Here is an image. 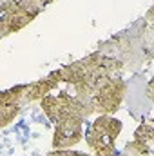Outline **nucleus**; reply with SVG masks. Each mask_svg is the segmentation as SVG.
I'll return each instance as SVG.
<instances>
[{
	"label": "nucleus",
	"mask_w": 154,
	"mask_h": 156,
	"mask_svg": "<svg viewBox=\"0 0 154 156\" xmlns=\"http://www.w3.org/2000/svg\"><path fill=\"white\" fill-rule=\"evenodd\" d=\"M98 51L113 56L123 67L138 69L154 58V27L145 18L136 20L131 27L98 45Z\"/></svg>",
	"instance_id": "1"
},
{
	"label": "nucleus",
	"mask_w": 154,
	"mask_h": 156,
	"mask_svg": "<svg viewBox=\"0 0 154 156\" xmlns=\"http://www.w3.org/2000/svg\"><path fill=\"white\" fill-rule=\"evenodd\" d=\"M47 156H91L87 153H80V151H69V149H54Z\"/></svg>",
	"instance_id": "10"
},
{
	"label": "nucleus",
	"mask_w": 154,
	"mask_h": 156,
	"mask_svg": "<svg viewBox=\"0 0 154 156\" xmlns=\"http://www.w3.org/2000/svg\"><path fill=\"white\" fill-rule=\"evenodd\" d=\"M123 129L121 120L113 115H98L85 133L87 145L94 151V156H118L116 140Z\"/></svg>",
	"instance_id": "6"
},
{
	"label": "nucleus",
	"mask_w": 154,
	"mask_h": 156,
	"mask_svg": "<svg viewBox=\"0 0 154 156\" xmlns=\"http://www.w3.org/2000/svg\"><path fill=\"white\" fill-rule=\"evenodd\" d=\"M121 69H123V64L120 60H116L102 51H94L73 64L64 66L62 76L65 83L75 87V93H80V91H89L100 80L116 75Z\"/></svg>",
	"instance_id": "2"
},
{
	"label": "nucleus",
	"mask_w": 154,
	"mask_h": 156,
	"mask_svg": "<svg viewBox=\"0 0 154 156\" xmlns=\"http://www.w3.org/2000/svg\"><path fill=\"white\" fill-rule=\"evenodd\" d=\"M152 129H154V120H152ZM152 145H154V136H152Z\"/></svg>",
	"instance_id": "13"
},
{
	"label": "nucleus",
	"mask_w": 154,
	"mask_h": 156,
	"mask_svg": "<svg viewBox=\"0 0 154 156\" xmlns=\"http://www.w3.org/2000/svg\"><path fill=\"white\" fill-rule=\"evenodd\" d=\"M152 136H154L152 123H147V122L140 123L138 129L134 131V138L125 144L123 151L118 156H152L154 151H151V147H154Z\"/></svg>",
	"instance_id": "8"
},
{
	"label": "nucleus",
	"mask_w": 154,
	"mask_h": 156,
	"mask_svg": "<svg viewBox=\"0 0 154 156\" xmlns=\"http://www.w3.org/2000/svg\"><path fill=\"white\" fill-rule=\"evenodd\" d=\"M145 94H147V98L154 102V76L147 82V87H145Z\"/></svg>",
	"instance_id": "11"
},
{
	"label": "nucleus",
	"mask_w": 154,
	"mask_h": 156,
	"mask_svg": "<svg viewBox=\"0 0 154 156\" xmlns=\"http://www.w3.org/2000/svg\"><path fill=\"white\" fill-rule=\"evenodd\" d=\"M53 0H4L0 16V37H9L29 26Z\"/></svg>",
	"instance_id": "5"
},
{
	"label": "nucleus",
	"mask_w": 154,
	"mask_h": 156,
	"mask_svg": "<svg viewBox=\"0 0 154 156\" xmlns=\"http://www.w3.org/2000/svg\"><path fill=\"white\" fill-rule=\"evenodd\" d=\"M24 93H26V83L9 87L0 94V127H7L18 116L20 109L26 105Z\"/></svg>",
	"instance_id": "7"
},
{
	"label": "nucleus",
	"mask_w": 154,
	"mask_h": 156,
	"mask_svg": "<svg viewBox=\"0 0 154 156\" xmlns=\"http://www.w3.org/2000/svg\"><path fill=\"white\" fill-rule=\"evenodd\" d=\"M145 20H147L149 24H152V26H154V4L149 7V11L145 13Z\"/></svg>",
	"instance_id": "12"
},
{
	"label": "nucleus",
	"mask_w": 154,
	"mask_h": 156,
	"mask_svg": "<svg viewBox=\"0 0 154 156\" xmlns=\"http://www.w3.org/2000/svg\"><path fill=\"white\" fill-rule=\"evenodd\" d=\"M64 82L62 76V67L58 71L49 73L45 78H40L37 82L26 83V93H24V104H31L35 100H42L44 96H47L54 87H58V83Z\"/></svg>",
	"instance_id": "9"
},
{
	"label": "nucleus",
	"mask_w": 154,
	"mask_h": 156,
	"mask_svg": "<svg viewBox=\"0 0 154 156\" xmlns=\"http://www.w3.org/2000/svg\"><path fill=\"white\" fill-rule=\"evenodd\" d=\"M60 109L54 122L53 134V149H71L82 142L83 122L89 118L83 104L76 98V94H69L67 91L58 93Z\"/></svg>",
	"instance_id": "3"
},
{
	"label": "nucleus",
	"mask_w": 154,
	"mask_h": 156,
	"mask_svg": "<svg viewBox=\"0 0 154 156\" xmlns=\"http://www.w3.org/2000/svg\"><path fill=\"white\" fill-rule=\"evenodd\" d=\"M152 156H154V154H152Z\"/></svg>",
	"instance_id": "14"
},
{
	"label": "nucleus",
	"mask_w": 154,
	"mask_h": 156,
	"mask_svg": "<svg viewBox=\"0 0 154 156\" xmlns=\"http://www.w3.org/2000/svg\"><path fill=\"white\" fill-rule=\"evenodd\" d=\"M127 93V82L121 76H105L89 91L75 93L76 98L83 104L89 116L93 115H114L120 109Z\"/></svg>",
	"instance_id": "4"
}]
</instances>
